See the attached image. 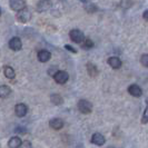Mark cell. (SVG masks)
Wrapping results in <instances>:
<instances>
[{"instance_id": "cell-1", "label": "cell", "mask_w": 148, "mask_h": 148, "mask_svg": "<svg viewBox=\"0 0 148 148\" xmlns=\"http://www.w3.org/2000/svg\"><path fill=\"white\" fill-rule=\"evenodd\" d=\"M69 37L71 39V41H74L75 44H82L85 41V35L82 30L79 29H73L69 32Z\"/></svg>"}, {"instance_id": "cell-2", "label": "cell", "mask_w": 148, "mask_h": 148, "mask_svg": "<svg viewBox=\"0 0 148 148\" xmlns=\"http://www.w3.org/2000/svg\"><path fill=\"white\" fill-rule=\"evenodd\" d=\"M78 109L84 115H88L92 111V105L90 101L86 100V99H80L78 101Z\"/></svg>"}, {"instance_id": "cell-3", "label": "cell", "mask_w": 148, "mask_h": 148, "mask_svg": "<svg viewBox=\"0 0 148 148\" xmlns=\"http://www.w3.org/2000/svg\"><path fill=\"white\" fill-rule=\"evenodd\" d=\"M53 79H55V82H57V84L64 85V84H66V82H68V79H69V75H68L67 71L58 70L56 74L53 75Z\"/></svg>"}, {"instance_id": "cell-4", "label": "cell", "mask_w": 148, "mask_h": 148, "mask_svg": "<svg viewBox=\"0 0 148 148\" xmlns=\"http://www.w3.org/2000/svg\"><path fill=\"white\" fill-rule=\"evenodd\" d=\"M17 20L19 22H22V23H26V22H28L31 19V14H30V11L28 9H22L20 11H17Z\"/></svg>"}, {"instance_id": "cell-5", "label": "cell", "mask_w": 148, "mask_h": 148, "mask_svg": "<svg viewBox=\"0 0 148 148\" xmlns=\"http://www.w3.org/2000/svg\"><path fill=\"white\" fill-rule=\"evenodd\" d=\"M10 8L15 11H20L26 8V0H10Z\"/></svg>"}, {"instance_id": "cell-6", "label": "cell", "mask_w": 148, "mask_h": 148, "mask_svg": "<svg viewBox=\"0 0 148 148\" xmlns=\"http://www.w3.org/2000/svg\"><path fill=\"white\" fill-rule=\"evenodd\" d=\"M9 48H10L11 50H14V51H19L22 48L21 39L18 37L11 38L10 41H9Z\"/></svg>"}, {"instance_id": "cell-7", "label": "cell", "mask_w": 148, "mask_h": 148, "mask_svg": "<svg viewBox=\"0 0 148 148\" xmlns=\"http://www.w3.org/2000/svg\"><path fill=\"white\" fill-rule=\"evenodd\" d=\"M15 112L18 117H25L27 115V112H28V107L25 104H22V103L17 104L15 106Z\"/></svg>"}, {"instance_id": "cell-8", "label": "cell", "mask_w": 148, "mask_h": 148, "mask_svg": "<svg viewBox=\"0 0 148 148\" xmlns=\"http://www.w3.org/2000/svg\"><path fill=\"white\" fill-rule=\"evenodd\" d=\"M91 143L96 146H103L106 143V138L100 133H95L91 137Z\"/></svg>"}, {"instance_id": "cell-9", "label": "cell", "mask_w": 148, "mask_h": 148, "mask_svg": "<svg viewBox=\"0 0 148 148\" xmlns=\"http://www.w3.org/2000/svg\"><path fill=\"white\" fill-rule=\"evenodd\" d=\"M51 7V1L50 0H40L37 3V11L38 12H44L47 11Z\"/></svg>"}, {"instance_id": "cell-10", "label": "cell", "mask_w": 148, "mask_h": 148, "mask_svg": "<svg viewBox=\"0 0 148 148\" xmlns=\"http://www.w3.org/2000/svg\"><path fill=\"white\" fill-rule=\"evenodd\" d=\"M37 58L40 62H47L51 58V53H50V51H48L46 49H42V50H40V51L38 52Z\"/></svg>"}, {"instance_id": "cell-11", "label": "cell", "mask_w": 148, "mask_h": 148, "mask_svg": "<svg viewBox=\"0 0 148 148\" xmlns=\"http://www.w3.org/2000/svg\"><path fill=\"white\" fill-rule=\"evenodd\" d=\"M128 92L132 95L133 97H140L143 95V90L138 85H130L128 87Z\"/></svg>"}, {"instance_id": "cell-12", "label": "cell", "mask_w": 148, "mask_h": 148, "mask_svg": "<svg viewBox=\"0 0 148 148\" xmlns=\"http://www.w3.org/2000/svg\"><path fill=\"white\" fill-rule=\"evenodd\" d=\"M108 65L111 67V68H114V69H119L121 65H123V62H121V60L119 59L118 57H115V56H112V57H109L108 58Z\"/></svg>"}, {"instance_id": "cell-13", "label": "cell", "mask_w": 148, "mask_h": 148, "mask_svg": "<svg viewBox=\"0 0 148 148\" xmlns=\"http://www.w3.org/2000/svg\"><path fill=\"white\" fill-rule=\"evenodd\" d=\"M49 126H50V128L55 129V130H59L64 127V121H62V119L60 118H53L49 121Z\"/></svg>"}, {"instance_id": "cell-14", "label": "cell", "mask_w": 148, "mask_h": 148, "mask_svg": "<svg viewBox=\"0 0 148 148\" xmlns=\"http://www.w3.org/2000/svg\"><path fill=\"white\" fill-rule=\"evenodd\" d=\"M21 139H20V137H18V136H14V137H11L9 141H8V147L9 148H18L20 145H21Z\"/></svg>"}, {"instance_id": "cell-15", "label": "cell", "mask_w": 148, "mask_h": 148, "mask_svg": "<svg viewBox=\"0 0 148 148\" xmlns=\"http://www.w3.org/2000/svg\"><path fill=\"white\" fill-rule=\"evenodd\" d=\"M87 73L90 77H96L97 75H98V68H97L96 65H94L92 62H88L87 64Z\"/></svg>"}, {"instance_id": "cell-16", "label": "cell", "mask_w": 148, "mask_h": 148, "mask_svg": "<svg viewBox=\"0 0 148 148\" xmlns=\"http://www.w3.org/2000/svg\"><path fill=\"white\" fill-rule=\"evenodd\" d=\"M3 74H5V77L8 78V79H14L16 77L15 69L10 66H6L3 68Z\"/></svg>"}, {"instance_id": "cell-17", "label": "cell", "mask_w": 148, "mask_h": 148, "mask_svg": "<svg viewBox=\"0 0 148 148\" xmlns=\"http://www.w3.org/2000/svg\"><path fill=\"white\" fill-rule=\"evenodd\" d=\"M11 91H12L11 88L7 85L0 86V98H7L8 96H10Z\"/></svg>"}, {"instance_id": "cell-18", "label": "cell", "mask_w": 148, "mask_h": 148, "mask_svg": "<svg viewBox=\"0 0 148 148\" xmlns=\"http://www.w3.org/2000/svg\"><path fill=\"white\" fill-rule=\"evenodd\" d=\"M50 100H51V103L53 105H61L64 103V99H62V97L58 95V94H52L51 96H50Z\"/></svg>"}, {"instance_id": "cell-19", "label": "cell", "mask_w": 148, "mask_h": 148, "mask_svg": "<svg viewBox=\"0 0 148 148\" xmlns=\"http://www.w3.org/2000/svg\"><path fill=\"white\" fill-rule=\"evenodd\" d=\"M84 8H85V10H86L87 12H89V14H94V12H96L97 10H98V8H97L96 5H94V3H91V2H86Z\"/></svg>"}, {"instance_id": "cell-20", "label": "cell", "mask_w": 148, "mask_h": 148, "mask_svg": "<svg viewBox=\"0 0 148 148\" xmlns=\"http://www.w3.org/2000/svg\"><path fill=\"white\" fill-rule=\"evenodd\" d=\"M82 48H85V49H91V48H94V42H92V40H90V39H85V41L82 42Z\"/></svg>"}, {"instance_id": "cell-21", "label": "cell", "mask_w": 148, "mask_h": 148, "mask_svg": "<svg viewBox=\"0 0 148 148\" xmlns=\"http://www.w3.org/2000/svg\"><path fill=\"white\" fill-rule=\"evenodd\" d=\"M140 62L144 67H148V55L145 53L140 57Z\"/></svg>"}, {"instance_id": "cell-22", "label": "cell", "mask_w": 148, "mask_h": 148, "mask_svg": "<svg viewBox=\"0 0 148 148\" xmlns=\"http://www.w3.org/2000/svg\"><path fill=\"white\" fill-rule=\"evenodd\" d=\"M141 123L143 124H147L148 123V106L146 107V109L144 111V115L141 117Z\"/></svg>"}, {"instance_id": "cell-23", "label": "cell", "mask_w": 148, "mask_h": 148, "mask_svg": "<svg viewBox=\"0 0 148 148\" xmlns=\"http://www.w3.org/2000/svg\"><path fill=\"white\" fill-rule=\"evenodd\" d=\"M18 148H32V146H31V143H30V141L26 140V141H23V143H21V145Z\"/></svg>"}, {"instance_id": "cell-24", "label": "cell", "mask_w": 148, "mask_h": 148, "mask_svg": "<svg viewBox=\"0 0 148 148\" xmlns=\"http://www.w3.org/2000/svg\"><path fill=\"white\" fill-rule=\"evenodd\" d=\"M65 48H66L68 51H70V52H74V53L77 52V50L75 49L74 47H71V46H69V45H66V46H65Z\"/></svg>"}, {"instance_id": "cell-25", "label": "cell", "mask_w": 148, "mask_h": 148, "mask_svg": "<svg viewBox=\"0 0 148 148\" xmlns=\"http://www.w3.org/2000/svg\"><path fill=\"white\" fill-rule=\"evenodd\" d=\"M56 73H57V71H56V68H55V67H50L49 70H48V74L50 75V76H52V77H53V75L56 74Z\"/></svg>"}, {"instance_id": "cell-26", "label": "cell", "mask_w": 148, "mask_h": 148, "mask_svg": "<svg viewBox=\"0 0 148 148\" xmlns=\"http://www.w3.org/2000/svg\"><path fill=\"white\" fill-rule=\"evenodd\" d=\"M143 18H144L146 21H148V10H145V11H144V14H143Z\"/></svg>"}, {"instance_id": "cell-27", "label": "cell", "mask_w": 148, "mask_h": 148, "mask_svg": "<svg viewBox=\"0 0 148 148\" xmlns=\"http://www.w3.org/2000/svg\"><path fill=\"white\" fill-rule=\"evenodd\" d=\"M80 1H82V2H85V3H86V2H89V1H91V0H80Z\"/></svg>"}, {"instance_id": "cell-28", "label": "cell", "mask_w": 148, "mask_h": 148, "mask_svg": "<svg viewBox=\"0 0 148 148\" xmlns=\"http://www.w3.org/2000/svg\"><path fill=\"white\" fill-rule=\"evenodd\" d=\"M0 16H1V10H0Z\"/></svg>"}]
</instances>
